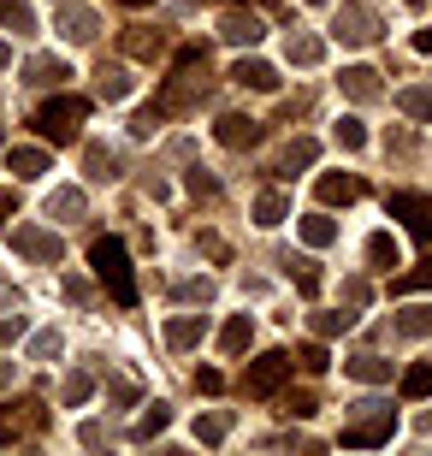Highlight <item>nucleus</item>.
Segmentation results:
<instances>
[{"label": "nucleus", "mask_w": 432, "mask_h": 456, "mask_svg": "<svg viewBox=\"0 0 432 456\" xmlns=\"http://www.w3.org/2000/svg\"><path fill=\"white\" fill-rule=\"evenodd\" d=\"M208 95V48H178V60H172V77L160 84V95H154V113H190V107Z\"/></svg>", "instance_id": "1"}, {"label": "nucleus", "mask_w": 432, "mask_h": 456, "mask_svg": "<svg viewBox=\"0 0 432 456\" xmlns=\"http://www.w3.org/2000/svg\"><path fill=\"white\" fill-rule=\"evenodd\" d=\"M89 261H95V279L113 290V303L136 308V279H131V255H125V243H118V237H101L95 249H89Z\"/></svg>", "instance_id": "2"}, {"label": "nucleus", "mask_w": 432, "mask_h": 456, "mask_svg": "<svg viewBox=\"0 0 432 456\" xmlns=\"http://www.w3.org/2000/svg\"><path fill=\"white\" fill-rule=\"evenodd\" d=\"M391 427H397L391 403L362 397V403H355V421L344 427V451H373V444H391Z\"/></svg>", "instance_id": "3"}, {"label": "nucleus", "mask_w": 432, "mask_h": 456, "mask_svg": "<svg viewBox=\"0 0 432 456\" xmlns=\"http://www.w3.org/2000/svg\"><path fill=\"white\" fill-rule=\"evenodd\" d=\"M89 118V102L84 95H60V102H42L36 113V131L48 136V142H77V125Z\"/></svg>", "instance_id": "4"}, {"label": "nucleus", "mask_w": 432, "mask_h": 456, "mask_svg": "<svg viewBox=\"0 0 432 456\" xmlns=\"http://www.w3.org/2000/svg\"><path fill=\"white\" fill-rule=\"evenodd\" d=\"M284 373H290V355H284V350H266V355H255V362H249L243 391H249V397H273V391L284 386Z\"/></svg>", "instance_id": "5"}, {"label": "nucleus", "mask_w": 432, "mask_h": 456, "mask_svg": "<svg viewBox=\"0 0 432 456\" xmlns=\"http://www.w3.org/2000/svg\"><path fill=\"white\" fill-rule=\"evenodd\" d=\"M385 208L397 214L420 243H432V196H415V190H397V196H385Z\"/></svg>", "instance_id": "6"}, {"label": "nucleus", "mask_w": 432, "mask_h": 456, "mask_svg": "<svg viewBox=\"0 0 432 456\" xmlns=\"http://www.w3.org/2000/svg\"><path fill=\"white\" fill-rule=\"evenodd\" d=\"M53 24H60V36H66V42H95V30H101L95 6H84V0H66Z\"/></svg>", "instance_id": "7"}, {"label": "nucleus", "mask_w": 432, "mask_h": 456, "mask_svg": "<svg viewBox=\"0 0 432 456\" xmlns=\"http://www.w3.org/2000/svg\"><path fill=\"white\" fill-rule=\"evenodd\" d=\"M219 36H225L232 48H255V42L266 36V24L255 12H225V18H219Z\"/></svg>", "instance_id": "8"}, {"label": "nucleus", "mask_w": 432, "mask_h": 456, "mask_svg": "<svg viewBox=\"0 0 432 456\" xmlns=\"http://www.w3.org/2000/svg\"><path fill=\"white\" fill-rule=\"evenodd\" d=\"M362 178H355V172H326V178H320V202H326V208H338V202H362Z\"/></svg>", "instance_id": "9"}, {"label": "nucleus", "mask_w": 432, "mask_h": 456, "mask_svg": "<svg viewBox=\"0 0 432 456\" xmlns=\"http://www.w3.org/2000/svg\"><path fill=\"white\" fill-rule=\"evenodd\" d=\"M214 136L225 142V149H255V142H261V125H255V118H243V113H225L214 125Z\"/></svg>", "instance_id": "10"}, {"label": "nucleus", "mask_w": 432, "mask_h": 456, "mask_svg": "<svg viewBox=\"0 0 432 456\" xmlns=\"http://www.w3.org/2000/svg\"><path fill=\"white\" fill-rule=\"evenodd\" d=\"M24 427H42V409L36 403H0V444H12V439H24Z\"/></svg>", "instance_id": "11"}, {"label": "nucleus", "mask_w": 432, "mask_h": 456, "mask_svg": "<svg viewBox=\"0 0 432 456\" xmlns=\"http://www.w3.org/2000/svg\"><path fill=\"white\" fill-rule=\"evenodd\" d=\"M332 36H338V42H349V48H362V42H373V18H367L362 6H344L338 24H332Z\"/></svg>", "instance_id": "12"}, {"label": "nucleus", "mask_w": 432, "mask_h": 456, "mask_svg": "<svg viewBox=\"0 0 432 456\" xmlns=\"http://www.w3.org/2000/svg\"><path fill=\"white\" fill-rule=\"evenodd\" d=\"M12 243H18L24 255H36V261H60V237H53V232H42V225H18V232H12Z\"/></svg>", "instance_id": "13"}, {"label": "nucleus", "mask_w": 432, "mask_h": 456, "mask_svg": "<svg viewBox=\"0 0 432 456\" xmlns=\"http://www.w3.org/2000/svg\"><path fill=\"white\" fill-rule=\"evenodd\" d=\"M232 77H237L243 89H261V95H273V89H279V71L266 66V60H249V53L232 66Z\"/></svg>", "instance_id": "14"}, {"label": "nucleus", "mask_w": 432, "mask_h": 456, "mask_svg": "<svg viewBox=\"0 0 432 456\" xmlns=\"http://www.w3.org/2000/svg\"><path fill=\"white\" fill-rule=\"evenodd\" d=\"M338 89H344L349 102H373V95H379V71H373V66H344Z\"/></svg>", "instance_id": "15"}, {"label": "nucleus", "mask_w": 432, "mask_h": 456, "mask_svg": "<svg viewBox=\"0 0 432 456\" xmlns=\"http://www.w3.org/2000/svg\"><path fill=\"white\" fill-rule=\"evenodd\" d=\"M66 77H71V66H66V60H53V53H36L30 66H24V84H36V89L66 84Z\"/></svg>", "instance_id": "16"}, {"label": "nucleus", "mask_w": 432, "mask_h": 456, "mask_svg": "<svg viewBox=\"0 0 432 456\" xmlns=\"http://www.w3.org/2000/svg\"><path fill=\"white\" fill-rule=\"evenodd\" d=\"M6 172L30 184V178H42V172H48V154H42V149H6Z\"/></svg>", "instance_id": "17"}, {"label": "nucleus", "mask_w": 432, "mask_h": 456, "mask_svg": "<svg viewBox=\"0 0 432 456\" xmlns=\"http://www.w3.org/2000/svg\"><path fill=\"white\" fill-rule=\"evenodd\" d=\"M201 332H208V321H201V314H178V321H167V344H172V350L201 344Z\"/></svg>", "instance_id": "18"}, {"label": "nucleus", "mask_w": 432, "mask_h": 456, "mask_svg": "<svg viewBox=\"0 0 432 456\" xmlns=\"http://www.w3.org/2000/svg\"><path fill=\"white\" fill-rule=\"evenodd\" d=\"M403 261V249H397V237H385V232H373L367 237V267H379V273H391Z\"/></svg>", "instance_id": "19"}, {"label": "nucleus", "mask_w": 432, "mask_h": 456, "mask_svg": "<svg viewBox=\"0 0 432 456\" xmlns=\"http://www.w3.org/2000/svg\"><path fill=\"white\" fill-rule=\"evenodd\" d=\"M297 237L308 243V249H326V243L338 237V225L326 220V214H308V220H297Z\"/></svg>", "instance_id": "20"}, {"label": "nucleus", "mask_w": 432, "mask_h": 456, "mask_svg": "<svg viewBox=\"0 0 432 456\" xmlns=\"http://www.w3.org/2000/svg\"><path fill=\"white\" fill-rule=\"evenodd\" d=\"M48 214H53L60 225L84 220V190H53V196H48Z\"/></svg>", "instance_id": "21"}, {"label": "nucleus", "mask_w": 432, "mask_h": 456, "mask_svg": "<svg viewBox=\"0 0 432 456\" xmlns=\"http://www.w3.org/2000/svg\"><path fill=\"white\" fill-rule=\"evenodd\" d=\"M101 102H125V95H131V71L125 66H101Z\"/></svg>", "instance_id": "22"}, {"label": "nucleus", "mask_w": 432, "mask_h": 456, "mask_svg": "<svg viewBox=\"0 0 432 456\" xmlns=\"http://www.w3.org/2000/svg\"><path fill=\"white\" fill-rule=\"evenodd\" d=\"M397 332H403V338H427V332H432V308L427 303L403 308V314H397Z\"/></svg>", "instance_id": "23"}, {"label": "nucleus", "mask_w": 432, "mask_h": 456, "mask_svg": "<svg viewBox=\"0 0 432 456\" xmlns=\"http://www.w3.org/2000/svg\"><path fill=\"white\" fill-rule=\"evenodd\" d=\"M314 142H308V136H297V142H290V149H284V160H279V172L284 178H290V172H302V167H314Z\"/></svg>", "instance_id": "24"}, {"label": "nucleus", "mask_w": 432, "mask_h": 456, "mask_svg": "<svg viewBox=\"0 0 432 456\" xmlns=\"http://www.w3.org/2000/svg\"><path fill=\"white\" fill-rule=\"evenodd\" d=\"M349 373H355L362 386H379V379H391V362H379V355H355V362H349Z\"/></svg>", "instance_id": "25"}, {"label": "nucleus", "mask_w": 432, "mask_h": 456, "mask_svg": "<svg viewBox=\"0 0 432 456\" xmlns=\"http://www.w3.org/2000/svg\"><path fill=\"white\" fill-rule=\"evenodd\" d=\"M249 332H255V326H249V314H237V321H225V332H219V350H225V355H237L243 344H249Z\"/></svg>", "instance_id": "26"}, {"label": "nucleus", "mask_w": 432, "mask_h": 456, "mask_svg": "<svg viewBox=\"0 0 432 456\" xmlns=\"http://www.w3.org/2000/svg\"><path fill=\"white\" fill-rule=\"evenodd\" d=\"M290 208H284V196L279 190H261V202H255V225H279Z\"/></svg>", "instance_id": "27"}, {"label": "nucleus", "mask_w": 432, "mask_h": 456, "mask_svg": "<svg viewBox=\"0 0 432 456\" xmlns=\"http://www.w3.org/2000/svg\"><path fill=\"white\" fill-rule=\"evenodd\" d=\"M403 397H432V362H415L403 373Z\"/></svg>", "instance_id": "28"}, {"label": "nucleus", "mask_w": 432, "mask_h": 456, "mask_svg": "<svg viewBox=\"0 0 432 456\" xmlns=\"http://www.w3.org/2000/svg\"><path fill=\"white\" fill-rule=\"evenodd\" d=\"M284 53H290V66H314L326 48H320L314 36H290V42H284Z\"/></svg>", "instance_id": "29"}, {"label": "nucleus", "mask_w": 432, "mask_h": 456, "mask_svg": "<svg viewBox=\"0 0 432 456\" xmlns=\"http://www.w3.org/2000/svg\"><path fill=\"white\" fill-rule=\"evenodd\" d=\"M284 267H290V279H297L302 297H320V273H314V261H297V255H290Z\"/></svg>", "instance_id": "30"}, {"label": "nucleus", "mask_w": 432, "mask_h": 456, "mask_svg": "<svg viewBox=\"0 0 432 456\" xmlns=\"http://www.w3.org/2000/svg\"><path fill=\"white\" fill-rule=\"evenodd\" d=\"M397 107H403L409 118H432V89H403Z\"/></svg>", "instance_id": "31"}, {"label": "nucleus", "mask_w": 432, "mask_h": 456, "mask_svg": "<svg viewBox=\"0 0 432 456\" xmlns=\"http://www.w3.org/2000/svg\"><path fill=\"white\" fill-rule=\"evenodd\" d=\"M391 290H397V297H409V290H432V255H427V261H420L415 273H403V279H397V285H391Z\"/></svg>", "instance_id": "32"}, {"label": "nucleus", "mask_w": 432, "mask_h": 456, "mask_svg": "<svg viewBox=\"0 0 432 456\" xmlns=\"http://www.w3.org/2000/svg\"><path fill=\"white\" fill-rule=\"evenodd\" d=\"M125 53H131V60H154V53H160V36L131 30V36H125Z\"/></svg>", "instance_id": "33"}, {"label": "nucleus", "mask_w": 432, "mask_h": 456, "mask_svg": "<svg viewBox=\"0 0 432 456\" xmlns=\"http://www.w3.org/2000/svg\"><path fill=\"white\" fill-rule=\"evenodd\" d=\"M314 326H320V338H338V332H349V326H355V314L332 308V314H314Z\"/></svg>", "instance_id": "34"}, {"label": "nucleus", "mask_w": 432, "mask_h": 456, "mask_svg": "<svg viewBox=\"0 0 432 456\" xmlns=\"http://www.w3.org/2000/svg\"><path fill=\"white\" fill-rule=\"evenodd\" d=\"M167 421H172V409H167V403H154L149 415L136 421V433H143V439H154V433H167Z\"/></svg>", "instance_id": "35"}, {"label": "nucleus", "mask_w": 432, "mask_h": 456, "mask_svg": "<svg viewBox=\"0 0 432 456\" xmlns=\"http://www.w3.org/2000/svg\"><path fill=\"white\" fill-rule=\"evenodd\" d=\"M225 439V415H201L196 421V444H219Z\"/></svg>", "instance_id": "36"}, {"label": "nucleus", "mask_w": 432, "mask_h": 456, "mask_svg": "<svg viewBox=\"0 0 432 456\" xmlns=\"http://www.w3.org/2000/svg\"><path fill=\"white\" fill-rule=\"evenodd\" d=\"M367 131H362V118H338V149H362Z\"/></svg>", "instance_id": "37"}, {"label": "nucleus", "mask_w": 432, "mask_h": 456, "mask_svg": "<svg viewBox=\"0 0 432 456\" xmlns=\"http://www.w3.org/2000/svg\"><path fill=\"white\" fill-rule=\"evenodd\" d=\"M89 172H95V178H113V172H118V154L113 149H89Z\"/></svg>", "instance_id": "38"}, {"label": "nucleus", "mask_w": 432, "mask_h": 456, "mask_svg": "<svg viewBox=\"0 0 432 456\" xmlns=\"http://www.w3.org/2000/svg\"><path fill=\"white\" fill-rule=\"evenodd\" d=\"M89 391H95V386H89V373H71V379H66V403H71V409L89 403Z\"/></svg>", "instance_id": "39"}, {"label": "nucleus", "mask_w": 432, "mask_h": 456, "mask_svg": "<svg viewBox=\"0 0 432 456\" xmlns=\"http://www.w3.org/2000/svg\"><path fill=\"white\" fill-rule=\"evenodd\" d=\"M0 18L18 24V30H30V6H24V0H0Z\"/></svg>", "instance_id": "40"}, {"label": "nucleus", "mask_w": 432, "mask_h": 456, "mask_svg": "<svg viewBox=\"0 0 432 456\" xmlns=\"http://www.w3.org/2000/svg\"><path fill=\"white\" fill-rule=\"evenodd\" d=\"M30 355H36V362H48V355H60V332H36Z\"/></svg>", "instance_id": "41"}, {"label": "nucleus", "mask_w": 432, "mask_h": 456, "mask_svg": "<svg viewBox=\"0 0 432 456\" xmlns=\"http://www.w3.org/2000/svg\"><path fill=\"white\" fill-rule=\"evenodd\" d=\"M302 368H308V373H326V344H302Z\"/></svg>", "instance_id": "42"}, {"label": "nucleus", "mask_w": 432, "mask_h": 456, "mask_svg": "<svg viewBox=\"0 0 432 456\" xmlns=\"http://www.w3.org/2000/svg\"><path fill=\"white\" fill-rule=\"evenodd\" d=\"M284 415H314V397H308V391H290V397H284Z\"/></svg>", "instance_id": "43"}, {"label": "nucleus", "mask_w": 432, "mask_h": 456, "mask_svg": "<svg viewBox=\"0 0 432 456\" xmlns=\"http://www.w3.org/2000/svg\"><path fill=\"white\" fill-rule=\"evenodd\" d=\"M154 125H160V113H154V107H149V113H136V118H131V136H149Z\"/></svg>", "instance_id": "44"}, {"label": "nucleus", "mask_w": 432, "mask_h": 456, "mask_svg": "<svg viewBox=\"0 0 432 456\" xmlns=\"http://www.w3.org/2000/svg\"><path fill=\"white\" fill-rule=\"evenodd\" d=\"M178 297H201V303H208V297H214V285H208V279H190V285H178Z\"/></svg>", "instance_id": "45"}, {"label": "nucleus", "mask_w": 432, "mask_h": 456, "mask_svg": "<svg viewBox=\"0 0 432 456\" xmlns=\"http://www.w3.org/2000/svg\"><path fill=\"white\" fill-rule=\"evenodd\" d=\"M190 190H196V196H214V190H219V184H214V178H208V172H201V167H196V172H190Z\"/></svg>", "instance_id": "46"}, {"label": "nucleus", "mask_w": 432, "mask_h": 456, "mask_svg": "<svg viewBox=\"0 0 432 456\" xmlns=\"http://www.w3.org/2000/svg\"><path fill=\"white\" fill-rule=\"evenodd\" d=\"M219 386H225V379H219V373H214V368H201V373H196V391H208V397H214V391H219Z\"/></svg>", "instance_id": "47"}, {"label": "nucleus", "mask_w": 432, "mask_h": 456, "mask_svg": "<svg viewBox=\"0 0 432 456\" xmlns=\"http://www.w3.org/2000/svg\"><path fill=\"white\" fill-rule=\"evenodd\" d=\"M18 332H24V321H18V314H12V321H0V350H6V344H18Z\"/></svg>", "instance_id": "48"}, {"label": "nucleus", "mask_w": 432, "mask_h": 456, "mask_svg": "<svg viewBox=\"0 0 432 456\" xmlns=\"http://www.w3.org/2000/svg\"><path fill=\"white\" fill-rule=\"evenodd\" d=\"M12 214H18V196H12V190H0V225H12Z\"/></svg>", "instance_id": "49"}, {"label": "nucleus", "mask_w": 432, "mask_h": 456, "mask_svg": "<svg viewBox=\"0 0 432 456\" xmlns=\"http://www.w3.org/2000/svg\"><path fill=\"white\" fill-rule=\"evenodd\" d=\"M415 48H420V53H432V24H427V30L415 36Z\"/></svg>", "instance_id": "50"}, {"label": "nucleus", "mask_w": 432, "mask_h": 456, "mask_svg": "<svg viewBox=\"0 0 432 456\" xmlns=\"http://www.w3.org/2000/svg\"><path fill=\"white\" fill-rule=\"evenodd\" d=\"M12 303H18V290H12V285H0V308H12Z\"/></svg>", "instance_id": "51"}, {"label": "nucleus", "mask_w": 432, "mask_h": 456, "mask_svg": "<svg viewBox=\"0 0 432 456\" xmlns=\"http://www.w3.org/2000/svg\"><path fill=\"white\" fill-rule=\"evenodd\" d=\"M6 386H12V368H6V362H0V391H6Z\"/></svg>", "instance_id": "52"}, {"label": "nucleus", "mask_w": 432, "mask_h": 456, "mask_svg": "<svg viewBox=\"0 0 432 456\" xmlns=\"http://www.w3.org/2000/svg\"><path fill=\"white\" fill-rule=\"evenodd\" d=\"M6 66H12V48H6V42H0V71H6Z\"/></svg>", "instance_id": "53"}, {"label": "nucleus", "mask_w": 432, "mask_h": 456, "mask_svg": "<svg viewBox=\"0 0 432 456\" xmlns=\"http://www.w3.org/2000/svg\"><path fill=\"white\" fill-rule=\"evenodd\" d=\"M125 6H154V0H125Z\"/></svg>", "instance_id": "54"}, {"label": "nucleus", "mask_w": 432, "mask_h": 456, "mask_svg": "<svg viewBox=\"0 0 432 456\" xmlns=\"http://www.w3.org/2000/svg\"><path fill=\"white\" fill-rule=\"evenodd\" d=\"M409 6H415V12H420V6H427V0H409Z\"/></svg>", "instance_id": "55"}, {"label": "nucleus", "mask_w": 432, "mask_h": 456, "mask_svg": "<svg viewBox=\"0 0 432 456\" xmlns=\"http://www.w3.org/2000/svg\"><path fill=\"white\" fill-rule=\"evenodd\" d=\"M0 142H6V131H0Z\"/></svg>", "instance_id": "56"}]
</instances>
